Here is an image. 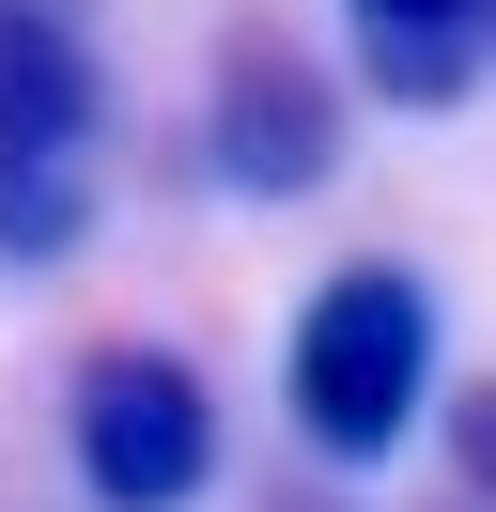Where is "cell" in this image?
Returning <instances> with one entry per match:
<instances>
[{
  "label": "cell",
  "mask_w": 496,
  "mask_h": 512,
  "mask_svg": "<svg viewBox=\"0 0 496 512\" xmlns=\"http://www.w3.org/2000/svg\"><path fill=\"white\" fill-rule=\"evenodd\" d=\"M279 404H295V450H310L326 481L388 466V450L419 435V404H434V295H419V264L341 249L326 280L295 295V342H279Z\"/></svg>",
  "instance_id": "obj_1"
},
{
  "label": "cell",
  "mask_w": 496,
  "mask_h": 512,
  "mask_svg": "<svg viewBox=\"0 0 496 512\" xmlns=\"http://www.w3.org/2000/svg\"><path fill=\"white\" fill-rule=\"evenodd\" d=\"M109 171V63H93L78 0H0V264L47 280L93 233Z\"/></svg>",
  "instance_id": "obj_2"
},
{
  "label": "cell",
  "mask_w": 496,
  "mask_h": 512,
  "mask_svg": "<svg viewBox=\"0 0 496 512\" xmlns=\"http://www.w3.org/2000/svg\"><path fill=\"white\" fill-rule=\"evenodd\" d=\"M62 450H78L93 512H186L217 481V388L171 342H93L62 388Z\"/></svg>",
  "instance_id": "obj_3"
},
{
  "label": "cell",
  "mask_w": 496,
  "mask_h": 512,
  "mask_svg": "<svg viewBox=\"0 0 496 512\" xmlns=\"http://www.w3.org/2000/svg\"><path fill=\"white\" fill-rule=\"evenodd\" d=\"M202 171L233 202H310L341 171V63H310L279 16L217 32V109H202Z\"/></svg>",
  "instance_id": "obj_4"
},
{
  "label": "cell",
  "mask_w": 496,
  "mask_h": 512,
  "mask_svg": "<svg viewBox=\"0 0 496 512\" xmlns=\"http://www.w3.org/2000/svg\"><path fill=\"white\" fill-rule=\"evenodd\" d=\"M341 47H357V94L465 109L496 78V0H341Z\"/></svg>",
  "instance_id": "obj_5"
},
{
  "label": "cell",
  "mask_w": 496,
  "mask_h": 512,
  "mask_svg": "<svg viewBox=\"0 0 496 512\" xmlns=\"http://www.w3.org/2000/svg\"><path fill=\"white\" fill-rule=\"evenodd\" d=\"M450 466H465V497L496 512V373H481V388L450 404Z\"/></svg>",
  "instance_id": "obj_6"
},
{
  "label": "cell",
  "mask_w": 496,
  "mask_h": 512,
  "mask_svg": "<svg viewBox=\"0 0 496 512\" xmlns=\"http://www.w3.org/2000/svg\"><path fill=\"white\" fill-rule=\"evenodd\" d=\"M450 512H481V497H450Z\"/></svg>",
  "instance_id": "obj_7"
}]
</instances>
